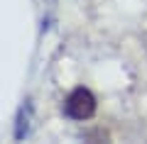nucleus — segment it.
I'll return each mask as SVG.
<instances>
[{
	"label": "nucleus",
	"mask_w": 147,
	"mask_h": 144,
	"mask_svg": "<svg viewBox=\"0 0 147 144\" xmlns=\"http://www.w3.org/2000/svg\"><path fill=\"white\" fill-rule=\"evenodd\" d=\"M64 113L71 120H88L96 113V95L88 88H76L64 103Z\"/></svg>",
	"instance_id": "obj_1"
}]
</instances>
